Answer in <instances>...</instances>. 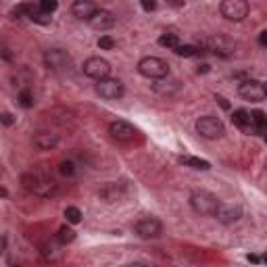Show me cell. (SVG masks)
<instances>
[{
    "label": "cell",
    "mask_w": 267,
    "mask_h": 267,
    "mask_svg": "<svg viewBox=\"0 0 267 267\" xmlns=\"http://www.w3.org/2000/svg\"><path fill=\"white\" fill-rule=\"evenodd\" d=\"M21 184L27 192L42 196V199H50V196L57 194V182L52 178L44 176V174H34V171H27V174L21 176Z\"/></svg>",
    "instance_id": "6da1fadb"
},
{
    "label": "cell",
    "mask_w": 267,
    "mask_h": 267,
    "mask_svg": "<svg viewBox=\"0 0 267 267\" xmlns=\"http://www.w3.org/2000/svg\"><path fill=\"white\" fill-rule=\"evenodd\" d=\"M188 202H190V207L196 215H207V217H213V213L217 211L219 207V200L217 196L213 192L209 190H202V188H196V190L190 192V199H188Z\"/></svg>",
    "instance_id": "7a4b0ae2"
},
{
    "label": "cell",
    "mask_w": 267,
    "mask_h": 267,
    "mask_svg": "<svg viewBox=\"0 0 267 267\" xmlns=\"http://www.w3.org/2000/svg\"><path fill=\"white\" fill-rule=\"evenodd\" d=\"M199 48L200 52H213L217 57H232L236 52V44L225 36H200L199 38Z\"/></svg>",
    "instance_id": "3957f363"
},
{
    "label": "cell",
    "mask_w": 267,
    "mask_h": 267,
    "mask_svg": "<svg viewBox=\"0 0 267 267\" xmlns=\"http://www.w3.org/2000/svg\"><path fill=\"white\" fill-rule=\"evenodd\" d=\"M138 73L146 77V80L159 82L169 75V65L161 57H142L138 61Z\"/></svg>",
    "instance_id": "277c9868"
},
{
    "label": "cell",
    "mask_w": 267,
    "mask_h": 267,
    "mask_svg": "<svg viewBox=\"0 0 267 267\" xmlns=\"http://www.w3.org/2000/svg\"><path fill=\"white\" fill-rule=\"evenodd\" d=\"M196 134L205 140H219L225 136V125L223 121L215 115H205V117H199L194 123Z\"/></svg>",
    "instance_id": "5b68a950"
},
{
    "label": "cell",
    "mask_w": 267,
    "mask_h": 267,
    "mask_svg": "<svg viewBox=\"0 0 267 267\" xmlns=\"http://www.w3.org/2000/svg\"><path fill=\"white\" fill-rule=\"evenodd\" d=\"M248 11H250V6H248V2H245V0H223V2L219 4L222 17L225 21H232V23L245 21L248 17Z\"/></svg>",
    "instance_id": "8992f818"
},
{
    "label": "cell",
    "mask_w": 267,
    "mask_h": 267,
    "mask_svg": "<svg viewBox=\"0 0 267 267\" xmlns=\"http://www.w3.org/2000/svg\"><path fill=\"white\" fill-rule=\"evenodd\" d=\"M82 71H84V75H88L90 80L100 82V80H107V77L111 75V63L103 57H90V59L84 61Z\"/></svg>",
    "instance_id": "52a82bcc"
},
{
    "label": "cell",
    "mask_w": 267,
    "mask_h": 267,
    "mask_svg": "<svg viewBox=\"0 0 267 267\" xmlns=\"http://www.w3.org/2000/svg\"><path fill=\"white\" fill-rule=\"evenodd\" d=\"M134 232L142 240H155V238H161L163 223H161V219H156V217H142L134 225Z\"/></svg>",
    "instance_id": "ba28073f"
},
{
    "label": "cell",
    "mask_w": 267,
    "mask_h": 267,
    "mask_svg": "<svg viewBox=\"0 0 267 267\" xmlns=\"http://www.w3.org/2000/svg\"><path fill=\"white\" fill-rule=\"evenodd\" d=\"M69 63H71V57H69V52L63 50V48H48L44 52V67L52 73L65 71L69 67Z\"/></svg>",
    "instance_id": "9c48e42d"
},
{
    "label": "cell",
    "mask_w": 267,
    "mask_h": 267,
    "mask_svg": "<svg viewBox=\"0 0 267 267\" xmlns=\"http://www.w3.org/2000/svg\"><path fill=\"white\" fill-rule=\"evenodd\" d=\"M238 94L245 100H250V103H263L267 96V90L261 80H245L238 86Z\"/></svg>",
    "instance_id": "30bf717a"
},
{
    "label": "cell",
    "mask_w": 267,
    "mask_h": 267,
    "mask_svg": "<svg viewBox=\"0 0 267 267\" xmlns=\"http://www.w3.org/2000/svg\"><path fill=\"white\" fill-rule=\"evenodd\" d=\"M94 90L100 98L105 100H119L123 94H125V88L119 80H113V77H107V80H100L94 86Z\"/></svg>",
    "instance_id": "8fae6325"
},
{
    "label": "cell",
    "mask_w": 267,
    "mask_h": 267,
    "mask_svg": "<svg viewBox=\"0 0 267 267\" xmlns=\"http://www.w3.org/2000/svg\"><path fill=\"white\" fill-rule=\"evenodd\" d=\"M109 134H111V138L117 140V142H134V138L138 136V130L134 128L130 121H123V119H117V121H111L109 123Z\"/></svg>",
    "instance_id": "7c38bea8"
},
{
    "label": "cell",
    "mask_w": 267,
    "mask_h": 267,
    "mask_svg": "<svg viewBox=\"0 0 267 267\" xmlns=\"http://www.w3.org/2000/svg\"><path fill=\"white\" fill-rule=\"evenodd\" d=\"M213 217L217 219L219 223H223V225L238 223L242 219V207L240 205H232V202H219V207L213 213Z\"/></svg>",
    "instance_id": "4fadbf2b"
},
{
    "label": "cell",
    "mask_w": 267,
    "mask_h": 267,
    "mask_svg": "<svg viewBox=\"0 0 267 267\" xmlns=\"http://www.w3.org/2000/svg\"><path fill=\"white\" fill-rule=\"evenodd\" d=\"M125 194H128V188L121 182H107L98 190V196L105 202H119L121 199H125Z\"/></svg>",
    "instance_id": "5bb4252c"
},
{
    "label": "cell",
    "mask_w": 267,
    "mask_h": 267,
    "mask_svg": "<svg viewBox=\"0 0 267 267\" xmlns=\"http://www.w3.org/2000/svg\"><path fill=\"white\" fill-rule=\"evenodd\" d=\"M31 142H34V146L38 148V151H52V148H57L61 138L59 134L54 132H48V130H40L34 134V138H31Z\"/></svg>",
    "instance_id": "9a60e30c"
},
{
    "label": "cell",
    "mask_w": 267,
    "mask_h": 267,
    "mask_svg": "<svg viewBox=\"0 0 267 267\" xmlns=\"http://www.w3.org/2000/svg\"><path fill=\"white\" fill-rule=\"evenodd\" d=\"M96 11H98V6L94 2H90V0H75L71 4V15L80 21H90Z\"/></svg>",
    "instance_id": "2e32d148"
},
{
    "label": "cell",
    "mask_w": 267,
    "mask_h": 267,
    "mask_svg": "<svg viewBox=\"0 0 267 267\" xmlns=\"http://www.w3.org/2000/svg\"><path fill=\"white\" fill-rule=\"evenodd\" d=\"M90 25L94 29H100V31H105V29H111L115 27V23H117V17L111 13V11H105V9H98L96 13H94V17L88 21Z\"/></svg>",
    "instance_id": "e0dca14e"
},
{
    "label": "cell",
    "mask_w": 267,
    "mask_h": 267,
    "mask_svg": "<svg viewBox=\"0 0 267 267\" xmlns=\"http://www.w3.org/2000/svg\"><path fill=\"white\" fill-rule=\"evenodd\" d=\"M182 88V82L179 80H174V77H165V80H159L156 84H153V90L161 96H174V94Z\"/></svg>",
    "instance_id": "ac0fdd59"
},
{
    "label": "cell",
    "mask_w": 267,
    "mask_h": 267,
    "mask_svg": "<svg viewBox=\"0 0 267 267\" xmlns=\"http://www.w3.org/2000/svg\"><path fill=\"white\" fill-rule=\"evenodd\" d=\"M232 123L236 125L240 132H245V134H255V130H253V121H250V113L245 111V109H236V111L232 113Z\"/></svg>",
    "instance_id": "d6986e66"
},
{
    "label": "cell",
    "mask_w": 267,
    "mask_h": 267,
    "mask_svg": "<svg viewBox=\"0 0 267 267\" xmlns=\"http://www.w3.org/2000/svg\"><path fill=\"white\" fill-rule=\"evenodd\" d=\"M178 161L184 165V167H192V169H200V171H207L211 169V163L200 159V156H190V155H184V156H178Z\"/></svg>",
    "instance_id": "ffe728a7"
},
{
    "label": "cell",
    "mask_w": 267,
    "mask_h": 267,
    "mask_svg": "<svg viewBox=\"0 0 267 267\" xmlns=\"http://www.w3.org/2000/svg\"><path fill=\"white\" fill-rule=\"evenodd\" d=\"M42 255L48 259L50 263H57L59 259L63 257V250H61V242H46V245L42 246Z\"/></svg>",
    "instance_id": "44dd1931"
},
{
    "label": "cell",
    "mask_w": 267,
    "mask_h": 267,
    "mask_svg": "<svg viewBox=\"0 0 267 267\" xmlns=\"http://www.w3.org/2000/svg\"><path fill=\"white\" fill-rule=\"evenodd\" d=\"M250 121H253V130L255 134H259V136H263L265 134V128H267V117L263 111H253L250 113Z\"/></svg>",
    "instance_id": "7402d4cb"
},
{
    "label": "cell",
    "mask_w": 267,
    "mask_h": 267,
    "mask_svg": "<svg viewBox=\"0 0 267 267\" xmlns=\"http://www.w3.org/2000/svg\"><path fill=\"white\" fill-rule=\"evenodd\" d=\"M159 44L163 48H169V50H176L179 46V38L178 34H171V31H165V34L159 36Z\"/></svg>",
    "instance_id": "603a6c76"
},
{
    "label": "cell",
    "mask_w": 267,
    "mask_h": 267,
    "mask_svg": "<svg viewBox=\"0 0 267 267\" xmlns=\"http://www.w3.org/2000/svg\"><path fill=\"white\" fill-rule=\"evenodd\" d=\"M57 240L61 242V245H69V242H73L75 240V232H73V227L65 223V225H61L59 227V232H57Z\"/></svg>",
    "instance_id": "cb8c5ba5"
},
{
    "label": "cell",
    "mask_w": 267,
    "mask_h": 267,
    "mask_svg": "<svg viewBox=\"0 0 267 267\" xmlns=\"http://www.w3.org/2000/svg\"><path fill=\"white\" fill-rule=\"evenodd\" d=\"M174 52L178 54V57L190 59V57H196V54H200V48H199V46H194V44H179Z\"/></svg>",
    "instance_id": "d4e9b609"
},
{
    "label": "cell",
    "mask_w": 267,
    "mask_h": 267,
    "mask_svg": "<svg viewBox=\"0 0 267 267\" xmlns=\"http://www.w3.org/2000/svg\"><path fill=\"white\" fill-rule=\"evenodd\" d=\"M65 219H67L69 225L80 223V222H82V211L77 209V207H67V209H65Z\"/></svg>",
    "instance_id": "484cf974"
},
{
    "label": "cell",
    "mask_w": 267,
    "mask_h": 267,
    "mask_svg": "<svg viewBox=\"0 0 267 267\" xmlns=\"http://www.w3.org/2000/svg\"><path fill=\"white\" fill-rule=\"evenodd\" d=\"M17 100H19V105H21L23 109H31V107H34V96H31L29 90H21L19 96H17Z\"/></svg>",
    "instance_id": "4316f807"
},
{
    "label": "cell",
    "mask_w": 267,
    "mask_h": 267,
    "mask_svg": "<svg viewBox=\"0 0 267 267\" xmlns=\"http://www.w3.org/2000/svg\"><path fill=\"white\" fill-rule=\"evenodd\" d=\"M115 46H117V42H115V38H111V36H100L98 38V48L100 50H113L115 48Z\"/></svg>",
    "instance_id": "83f0119b"
},
{
    "label": "cell",
    "mask_w": 267,
    "mask_h": 267,
    "mask_svg": "<svg viewBox=\"0 0 267 267\" xmlns=\"http://www.w3.org/2000/svg\"><path fill=\"white\" fill-rule=\"evenodd\" d=\"M38 9H40L44 15H50V13H54L59 9V2L57 0H42V2L38 4Z\"/></svg>",
    "instance_id": "f1b7e54d"
},
{
    "label": "cell",
    "mask_w": 267,
    "mask_h": 267,
    "mask_svg": "<svg viewBox=\"0 0 267 267\" xmlns=\"http://www.w3.org/2000/svg\"><path fill=\"white\" fill-rule=\"evenodd\" d=\"M59 171H61V176L71 178V176L75 174V165H73V161H61V165H59Z\"/></svg>",
    "instance_id": "f546056e"
},
{
    "label": "cell",
    "mask_w": 267,
    "mask_h": 267,
    "mask_svg": "<svg viewBox=\"0 0 267 267\" xmlns=\"http://www.w3.org/2000/svg\"><path fill=\"white\" fill-rule=\"evenodd\" d=\"M0 123H2V125H13L15 123L13 115L11 113H0Z\"/></svg>",
    "instance_id": "4dcf8cb0"
},
{
    "label": "cell",
    "mask_w": 267,
    "mask_h": 267,
    "mask_svg": "<svg viewBox=\"0 0 267 267\" xmlns=\"http://www.w3.org/2000/svg\"><path fill=\"white\" fill-rule=\"evenodd\" d=\"M140 6H142L144 11H156V2H153V0H142V2H140Z\"/></svg>",
    "instance_id": "1f68e13d"
},
{
    "label": "cell",
    "mask_w": 267,
    "mask_h": 267,
    "mask_svg": "<svg viewBox=\"0 0 267 267\" xmlns=\"http://www.w3.org/2000/svg\"><path fill=\"white\" fill-rule=\"evenodd\" d=\"M259 44L267 46V31H261V34H259Z\"/></svg>",
    "instance_id": "d6a6232c"
},
{
    "label": "cell",
    "mask_w": 267,
    "mask_h": 267,
    "mask_svg": "<svg viewBox=\"0 0 267 267\" xmlns=\"http://www.w3.org/2000/svg\"><path fill=\"white\" fill-rule=\"evenodd\" d=\"M248 261H250V263H261V257H257V255H248Z\"/></svg>",
    "instance_id": "836d02e7"
},
{
    "label": "cell",
    "mask_w": 267,
    "mask_h": 267,
    "mask_svg": "<svg viewBox=\"0 0 267 267\" xmlns=\"http://www.w3.org/2000/svg\"><path fill=\"white\" fill-rule=\"evenodd\" d=\"M215 98L219 100V103H222V107H223V109H230V105L225 103V98H223V96H215Z\"/></svg>",
    "instance_id": "e575fe53"
},
{
    "label": "cell",
    "mask_w": 267,
    "mask_h": 267,
    "mask_svg": "<svg viewBox=\"0 0 267 267\" xmlns=\"http://www.w3.org/2000/svg\"><path fill=\"white\" fill-rule=\"evenodd\" d=\"M6 196H9V192H6V188L0 186V199H6Z\"/></svg>",
    "instance_id": "d590c367"
}]
</instances>
